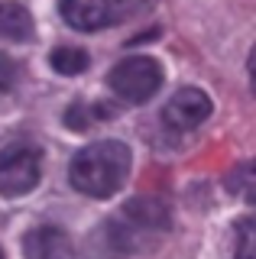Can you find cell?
Masks as SVG:
<instances>
[{"label":"cell","mask_w":256,"mask_h":259,"mask_svg":"<svg viewBox=\"0 0 256 259\" xmlns=\"http://www.w3.org/2000/svg\"><path fill=\"white\" fill-rule=\"evenodd\" d=\"M130 149L120 140H101L84 146L75 152L68 165V182L75 191L88 194V198H110L123 188L126 175H130Z\"/></svg>","instance_id":"1"},{"label":"cell","mask_w":256,"mask_h":259,"mask_svg":"<svg viewBox=\"0 0 256 259\" xmlns=\"http://www.w3.org/2000/svg\"><path fill=\"white\" fill-rule=\"evenodd\" d=\"M153 0H59V13L71 29L98 32L117 23H126L130 16L143 13Z\"/></svg>","instance_id":"2"},{"label":"cell","mask_w":256,"mask_h":259,"mask_svg":"<svg viewBox=\"0 0 256 259\" xmlns=\"http://www.w3.org/2000/svg\"><path fill=\"white\" fill-rule=\"evenodd\" d=\"M107 84L114 88V94L126 104H146L159 88H162V65L146 55H133L114 65V71L107 75Z\"/></svg>","instance_id":"3"},{"label":"cell","mask_w":256,"mask_h":259,"mask_svg":"<svg viewBox=\"0 0 256 259\" xmlns=\"http://www.w3.org/2000/svg\"><path fill=\"white\" fill-rule=\"evenodd\" d=\"M42 159L39 149L29 143H13L0 152V194L4 198H23L39 185Z\"/></svg>","instance_id":"4"},{"label":"cell","mask_w":256,"mask_h":259,"mask_svg":"<svg viewBox=\"0 0 256 259\" xmlns=\"http://www.w3.org/2000/svg\"><path fill=\"white\" fill-rule=\"evenodd\" d=\"M207 117H211V97L204 91H198V88H179V91L169 97V104L162 107L165 126L179 130V133L182 130L201 126Z\"/></svg>","instance_id":"5"},{"label":"cell","mask_w":256,"mask_h":259,"mask_svg":"<svg viewBox=\"0 0 256 259\" xmlns=\"http://www.w3.org/2000/svg\"><path fill=\"white\" fill-rule=\"evenodd\" d=\"M140 237L130 230L120 217L104 221L101 227H94V233L88 237V259H126L137 249Z\"/></svg>","instance_id":"6"},{"label":"cell","mask_w":256,"mask_h":259,"mask_svg":"<svg viewBox=\"0 0 256 259\" xmlns=\"http://www.w3.org/2000/svg\"><path fill=\"white\" fill-rule=\"evenodd\" d=\"M23 256L26 259H75V243L62 227H33L23 237Z\"/></svg>","instance_id":"7"},{"label":"cell","mask_w":256,"mask_h":259,"mask_svg":"<svg viewBox=\"0 0 256 259\" xmlns=\"http://www.w3.org/2000/svg\"><path fill=\"white\" fill-rule=\"evenodd\" d=\"M120 221L130 227L137 237H146V233H159L169 227V207L156 198H133L120 210Z\"/></svg>","instance_id":"8"},{"label":"cell","mask_w":256,"mask_h":259,"mask_svg":"<svg viewBox=\"0 0 256 259\" xmlns=\"http://www.w3.org/2000/svg\"><path fill=\"white\" fill-rule=\"evenodd\" d=\"M33 36H36V23L26 7L13 4V0L0 4V39H7V42H29Z\"/></svg>","instance_id":"9"},{"label":"cell","mask_w":256,"mask_h":259,"mask_svg":"<svg viewBox=\"0 0 256 259\" xmlns=\"http://www.w3.org/2000/svg\"><path fill=\"white\" fill-rule=\"evenodd\" d=\"M230 259H256V224L253 217H240L230 230Z\"/></svg>","instance_id":"10"},{"label":"cell","mask_w":256,"mask_h":259,"mask_svg":"<svg viewBox=\"0 0 256 259\" xmlns=\"http://www.w3.org/2000/svg\"><path fill=\"white\" fill-rule=\"evenodd\" d=\"M49 62H52V68L59 71V75H81L88 65H91L88 52L84 49H75V46H59L49 55Z\"/></svg>","instance_id":"11"},{"label":"cell","mask_w":256,"mask_h":259,"mask_svg":"<svg viewBox=\"0 0 256 259\" xmlns=\"http://www.w3.org/2000/svg\"><path fill=\"white\" fill-rule=\"evenodd\" d=\"M250 175H253V168L243 162V165H240L237 172L227 178V188H230V191H240L243 198H253V194H250V185H253V182H250Z\"/></svg>","instance_id":"12"},{"label":"cell","mask_w":256,"mask_h":259,"mask_svg":"<svg viewBox=\"0 0 256 259\" xmlns=\"http://www.w3.org/2000/svg\"><path fill=\"white\" fill-rule=\"evenodd\" d=\"M13 78H17V68H13V62L7 59V55H0V91L13 84Z\"/></svg>","instance_id":"13"},{"label":"cell","mask_w":256,"mask_h":259,"mask_svg":"<svg viewBox=\"0 0 256 259\" xmlns=\"http://www.w3.org/2000/svg\"><path fill=\"white\" fill-rule=\"evenodd\" d=\"M0 259H4V249H0Z\"/></svg>","instance_id":"14"}]
</instances>
